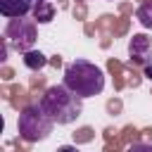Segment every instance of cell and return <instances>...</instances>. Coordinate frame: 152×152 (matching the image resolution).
Segmentation results:
<instances>
[{
  "mask_svg": "<svg viewBox=\"0 0 152 152\" xmlns=\"http://www.w3.org/2000/svg\"><path fill=\"white\" fill-rule=\"evenodd\" d=\"M38 107L59 126H66V124H74L81 112H83V97H78L76 93H71L64 83L62 86H50L40 100H38Z\"/></svg>",
  "mask_w": 152,
  "mask_h": 152,
  "instance_id": "cell-1",
  "label": "cell"
},
{
  "mask_svg": "<svg viewBox=\"0 0 152 152\" xmlns=\"http://www.w3.org/2000/svg\"><path fill=\"white\" fill-rule=\"evenodd\" d=\"M64 86L78 97H95L104 90V74L88 59H74L64 66Z\"/></svg>",
  "mask_w": 152,
  "mask_h": 152,
  "instance_id": "cell-2",
  "label": "cell"
},
{
  "mask_svg": "<svg viewBox=\"0 0 152 152\" xmlns=\"http://www.w3.org/2000/svg\"><path fill=\"white\" fill-rule=\"evenodd\" d=\"M52 126L55 121L38 107V104H31L26 107L21 114H19V121H17V128H19V135L26 140V142H38V140H45L50 133H52Z\"/></svg>",
  "mask_w": 152,
  "mask_h": 152,
  "instance_id": "cell-3",
  "label": "cell"
},
{
  "mask_svg": "<svg viewBox=\"0 0 152 152\" xmlns=\"http://www.w3.org/2000/svg\"><path fill=\"white\" fill-rule=\"evenodd\" d=\"M36 38H38L36 36V19H26V17L10 19V24L5 26V40H7V45H12L21 55H26V52L33 50Z\"/></svg>",
  "mask_w": 152,
  "mask_h": 152,
  "instance_id": "cell-4",
  "label": "cell"
},
{
  "mask_svg": "<svg viewBox=\"0 0 152 152\" xmlns=\"http://www.w3.org/2000/svg\"><path fill=\"white\" fill-rule=\"evenodd\" d=\"M128 57L140 66L150 64L152 62V38L147 33H133V38L128 40Z\"/></svg>",
  "mask_w": 152,
  "mask_h": 152,
  "instance_id": "cell-5",
  "label": "cell"
},
{
  "mask_svg": "<svg viewBox=\"0 0 152 152\" xmlns=\"http://www.w3.org/2000/svg\"><path fill=\"white\" fill-rule=\"evenodd\" d=\"M36 0H0V14L7 19H21L33 12Z\"/></svg>",
  "mask_w": 152,
  "mask_h": 152,
  "instance_id": "cell-6",
  "label": "cell"
},
{
  "mask_svg": "<svg viewBox=\"0 0 152 152\" xmlns=\"http://www.w3.org/2000/svg\"><path fill=\"white\" fill-rule=\"evenodd\" d=\"M33 19H36V24H50L55 19V5L50 0H36Z\"/></svg>",
  "mask_w": 152,
  "mask_h": 152,
  "instance_id": "cell-7",
  "label": "cell"
},
{
  "mask_svg": "<svg viewBox=\"0 0 152 152\" xmlns=\"http://www.w3.org/2000/svg\"><path fill=\"white\" fill-rule=\"evenodd\" d=\"M24 64H26L31 71H38V69H43V66L48 64V59H45V55H43V52L31 50V52H26V55H24Z\"/></svg>",
  "mask_w": 152,
  "mask_h": 152,
  "instance_id": "cell-8",
  "label": "cell"
},
{
  "mask_svg": "<svg viewBox=\"0 0 152 152\" xmlns=\"http://www.w3.org/2000/svg\"><path fill=\"white\" fill-rule=\"evenodd\" d=\"M135 17H138V21H140L145 28H150V31H152V0H145V2L138 7Z\"/></svg>",
  "mask_w": 152,
  "mask_h": 152,
  "instance_id": "cell-9",
  "label": "cell"
},
{
  "mask_svg": "<svg viewBox=\"0 0 152 152\" xmlns=\"http://www.w3.org/2000/svg\"><path fill=\"white\" fill-rule=\"evenodd\" d=\"M128 152H152V145H147V142H135V145L128 147Z\"/></svg>",
  "mask_w": 152,
  "mask_h": 152,
  "instance_id": "cell-10",
  "label": "cell"
},
{
  "mask_svg": "<svg viewBox=\"0 0 152 152\" xmlns=\"http://www.w3.org/2000/svg\"><path fill=\"white\" fill-rule=\"evenodd\" d=\"M142 74H145V76H147V78H150V81H152V62H150V64H145V66H142Z\"/></svg>",
  "mask_w": 152,
  "mask_h": 152,
  "instance_id": "cell-11",
  "label": "cell"
},
{
  "mask_svg": "<svg viewBox=\"0 0 152 152\" xmlns=\"http://www.w3.org/2000/svg\"><path fill=\"white\" fill-rule=\"evenodd\" d=\"M57 152H78V150H76L74 145H62V147H59Z\"/></svg>",
  "mask_w": 152,
  "mask_h": 152,
  "instance_id": "cell-12",
  "label": "cell"
}]
</instances>
